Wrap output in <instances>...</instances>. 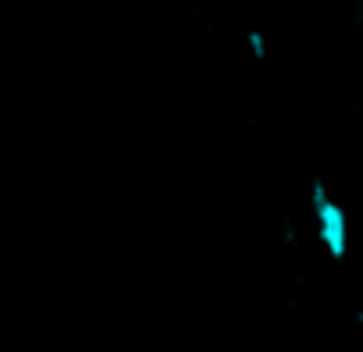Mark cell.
I'll return each instance as SVG.
<instances>
[{
  "instance_id": "6da1fadb",
  "label": "cell",
  "mask_w": 363,
  "mask_h": 352,
  "mask_svg": "<svg viewBox=\"0 0 363 352\" xmlns=\"http://www.w3.org/2000/svg\"><path fill=\"white\" fill-rule=\"evenodd\" d=\"M310 210H313V225H317V239L328 249L331 260H342L349 253V217L345 210L331 200L324 182L310 186Z\"/></svg>"
},
{
  "instance_id": "7a4b0ae2",
  "label": "cell",
  "mask_w": 363,
  "mask_h": 352,
  "mask_svg": "<svg viewBox=\"0 0 363 352\" xmlns=\"http://www.w3.org/2000/svg\"><path fill=\"white\" fill-rule=\"evenodd\" d=\"M246 47H250V54H253L257 61H267V36H264L260 29H250V33H246Z\"/></svg>"
}]
</instances>
